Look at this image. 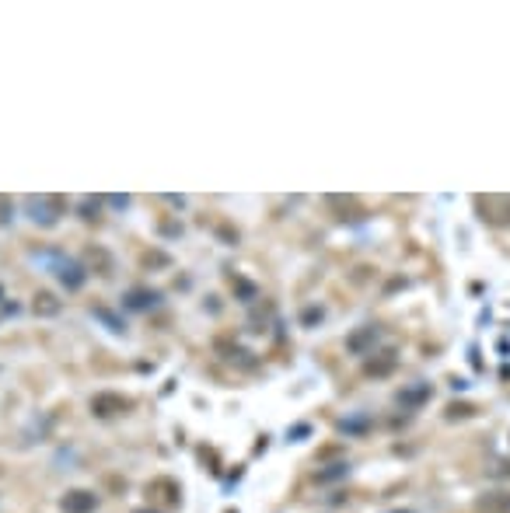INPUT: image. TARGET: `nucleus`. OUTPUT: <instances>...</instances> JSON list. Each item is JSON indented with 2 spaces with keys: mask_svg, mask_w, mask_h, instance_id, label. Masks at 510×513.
Returning <instances> with one entry per match:
<instances>
[{
  "mask_svg": "<svg viewBox=\"0 0 510 513\" xmlns=\"http://www.w3.org/2000/svg\"><path fill=\"white\" fill-rule=\"evenodd\" d=\"M475 210L482 213V220L510 227V196H475Z\"/></svg>",
  "mask_w": 510,
  "mask_h": 513,
  "instance_id": "2",
  "label": "nucleus"
},
{
  "mask_svg": "<svg viewBox=\"0 0 510 513\" xmlns=\"http://www.w3.org/2000/svg\"><path fill=\"white\" fill-rule=\"evenodd\" d=\"M322 318H325V308H318V304H315V308H304V311H301V325H308V328H315V325H318Z\"/></svg>",
  "mask_w": 510,
  "mask_h": 513,
  "instance_id": "15",
  "label": "nucleus"
},
{
  "mask_svg": "<svg viewBox=\"0 0 510 513\" xmlns=\"http://www.w3.org/2000/svg\"><path fill=\"white\" fill-rule=\"evenodd\" d=\"M8 220H11V199L0 196V223H8Z\"/></svg>",
  "mask_w": 510,
  "mask_h": 513,
  "instance_id": "17",
  "label": "nucleus"
},
{
  "mask_svg": "<svg viewBox=\"0 0 510 513\" xmlns=\"http://www.w3.org/2000/svg\"><path fill=\"white\" fill-rule=\"evenodd\" d=\"M339 433L367 436V433H371V419H367V416H350V419H339Z\"/></svg>",
  "mask_w": 510,
  "mask_h": 513,
  "instance_id": "12",
  "label": "nucleus"
},
{
  "mask_svg": "<svg viewBox=\"0 0 510 513\" xmlns=\"http://www.w3.org/2000/svg\"><path fill=\"white\" fill-rule=\"evenodd\" d=\"M95 506H98V496L91 489H70V492L60 496L63 513H95Z\"/></svg>",
  "mask_w": 510,
  "mask_h": 513,
  "instance_id": "6",
  "label": "nucleus"
},
{
  "mask_svg": "<svg viewBox=\"0 0 510 513\" xmlns=\"http://www.w3.org/2000/svg\"><path fill=\"white\" fill-rule=\"evenodd\" d=\"M346 475H350V465L332 461V465H325V468H315V472H311V482H315V485H328V482H339V479H346Z\"/></svg>",
  "mask_w": 510,
  "mask_h": 513,
  "instance_id": "8",
  "label": "nucleus"
},
{
  "mask_svg": "<svg viewBox=\"0 0 510 513\" xmlns=\"http://www.w3.org/2000/svg\"><path fill=\"white\" fill-rule=\"evenodd\" d=\"M147 304H154V294L150 290H133L130 294V308H147Z\"/></svg>",
  "mask_w": 510,
  "mask_h": 513,
  "instance_id": "16",
  "label": "nucleus"
},
{
  "mask_svg": "<svg viewBox=\"0 0 510 513\" xmlns=\"http://www.w3.org/2000/svg\"><path fill=\"white\" fill-rule=\"evenodd\" d=\"M479 510L482 513H510V492L500 489V492H486L479 499Z\"/></svg>",
  "mask_w": 510,
  "mask_h": 513,
  "instance_id": "11",
  "label": "nucleus"
},
{
  "mask_svg": "<svg viewBox=\"0 0 510 513\" xmlns=\"http://www.w3.org/2000/svg\"><path fill=\"white\" fill-rule=\"evenodd\" d=\"M472 416H479V409L472 402H455V405H447V412H444L447 423H462V419H472Z\"/></svg>",
  "mask_w": 510,
  "mask_h": 513,
  "instance_id": "13",
  "label": "nucleus"
},
{
  "mask_svg": "<svg viewBox=\"0 0 510 513\" xmlns=\"http://www.w3.org/2000/svg\"><path fill=\"white\" fill-rule=\"evenodd\" d=\"M377 339H381V325H374V321H367V325H357V328L346 335V353H353V356H364V353H371V350L377 346Z\"/></svg>",
  "mask_w": 510,
  "mask_h": 513,
  "instance_id": "3",
  "label": "nucleus"
},
{
  "mask_svg": "<svg viewBox=\"0 0 510 513\" xmlns=\"http://www.w3.org/2000/svg\"><path fill=\"white\" fill-rule=\"evenodd\" d=\"M84 262H88V269H95L98 276H108V269H112V255H108L101 245H88V248H84Z\"/></svg>",
  "mask_w": 510,
  "mask_h": 513,
  "instance_id": "9",
  "label": "nucleus"
},
{
  "mask_svg": "<svg viewBox=\"0 0 510 513\" xmlns=\"http://www.w3.org/2000/svg\"><path fill=\"white\" fill-rule=\"evenodd\" d=\"M140 513H144V510H140Z\"/></svg>",
  "mask_w": 510,
  "mask_h": 513,
  "instance_id": "19",
  "label": "nucleus"
},
{
  "mask_svg": "<svg viewBox=\"0 0 510 513\" xmlns=\"http://www.w3.org/2000/svg\"><path fill=\"white\" fill-rule=\"evenodd\" d=\"M395 367H399V350H377V353L367 356V363H364V377H371V381H384V377L395 374Z\"/></svg>",
  "mask_w": 510,
  "mask_h": 513,
  "instance_id": "4",
  "label": "nucleus"
},
{
  "mask_svg": "<svg viewBox=\"0 0 510 513\" xmlns=\"http://www.w3.org/2000/svg\"><path fill=\"white\" fill-rule=\"evenodd\" d=\"M391 513H413V510H391Z\"/></svg>",
  "mask_w": 510,
  "mask_h": 513,
  "instance_id": "18",
  "label": "nucleus"
},
{
  "mask_svg": "<svg viewBox=\"0 0 510 513\" xmlns=\"http://www.w3.org/2000/svg\"><path fill=\"white\" fill-rule=\"evenodd\" d=\"M325 203L335 210L339 220H357V217L364 213V206H360L353 196H325Z\"/></svg>",
  "mask_w": 510,
  "mask_h": 513,
  "instance_id": "7",
  "label": "nucleus"
},
{
  "mask_svg": "<svg viewBox=\"0 0 510 513\" xmlns=\"http://www.w3.org/2000/svg\"><path fill=\"white\" fill-rule=\"evenodd\" d=\"M56 272H60V279L67 283V287H81V279H84L88 269H81V265H74V262H63V269H56Z\"/></svg>",
  "mask_w": 510,
  "mask_h": 513,
  "instance_id": "14",
  "label": "nucleus"
},
{
  "mask_svg": "<svg viewBox=\"0 0 510 513\" xmlns=\"http://www.w3.org/2000/svg\"><path fill=\"white\" fill-rule=\"evenodd\" d=\"M430 398H433V384H430V381H413V384H406V388L395 391V402H399V409H406V412L423 409Z\"/></svg>",
  "mask_w": 510,
  "mask_h": 513,
  "instance_id": "1",
  "label": "nucleus"
},
{
  "mask_svg": "<svg viewBox=\"0 0 510 513\" xmlns=\"http://www.w3.org/2000/svg\"><path fill=\"white\" fill-rule=\"evenodd\" d=\"M32 314H39V318L60 314V297H52L49 290H39V294L32 297Z\"/></svg>",
  "mask_w": 510,
  "mask_h": 513,
  "instance_id": "10",
  "label": "nucleus"
},
{
  "mask_svg": "<svg viewBox=\"0 0 510 513\" xmlns=\"http://www.w3.org/2000/svg\"><path fill=\"white\" fill-rule=\"evenodd\" d=\"M126 398L123 394H116V391H98L95 398H91V412L98 416V419H108V416H119V412H126Z\"/></svg>",
  "mask_w": 510,
  "mask_h": 513,
  "instance_id": "5",
  "label": "nucleus"
}]
</instances>
